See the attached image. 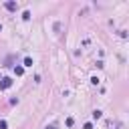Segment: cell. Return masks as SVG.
Wrapping results in <instances>:
<instances>
[{
    "instance_id": "3957f363",
    "label": "cell",
    "mask_w": 129,
    "mask_h": 129,
    "mask_svg": "<svg viewBox=\"0 0 129 129\" xmlns=\"http://www.w3.org/2000/svg\"><path fill=\"white\" fill-rule=\"evenodd\" d=\"M22 73H24V67H14V75L16 77H20Z\"/></svg>"
},
{
    "instance_id": "52a82bcc",
    "label": "cell",
    "mask_w": 129,
    "mask_h": 129,
    "mask_svg": "<svg viewBox=\"0 0 129 129\" xmlns=\"http://www.w3.org/2000/svg\"><path fill=\"white\" fill-rule=\"evenodd\" d=\"M6 127H8V123H6L4 119H0V129H6Z\"/></svg>"
},
{
    "instance_id": "30bf717a",
    "label": "cell",
    "mask_w": 129,
    "mask_h": 129,
    "mask_svg": "<svg viewBox=\"0 0 129 129\" xmlns=\"http://www.w3.org/2000/svg\"><path fill=\"white\" fill-rule=\"evenodd\" d=\"M46 129H56V127H54V125H48V127H46Z\"/></svg>"
},
{
    "instance_id": "8992f818",
    "label": "cell",
    "mask_w": 129,
    "mask_h": 129,
    "mask_svg": "<svg viewBox=\"0 0 129 129\" xmlns=\"http://www.w3.org/2000/svg\"><path fill=\"white\" fill-rule=\"evenodd\" d=\"M22 18H24V20H28V18H30V12H28V10H24V12H22Z\"/></svg>"
},
{
    "instance_id": "9c48e42d",
    "label": "cell",
    "mask_w": 129,
    "mask_h": 129,
    "mask_svg": "<svg viewBox=\"0 0 129 129\" xmlns=\"http://www.w3.org/2000/svg\"><path fill=\"white\" fill-rule=\"evenodd\" d=\"M83 129H93V125H91V123H85V127H83Z\"/></svg>"
},
{
    "instance_id": "ba28073f",
    "label": "cell",
    "mask_w": 129,
    "mask_h": 129,
    "mask_svg": "<svg viewBox=\"0 0 129 129\" xmlns=\"http://www.w3.org/2000/svg\"><path fill=\"white\" fill-rule=\"evenodd\" d=\"M73 123H75V121H73V117H69V119H67V127H73Z\"/></svg>"
},
{
    "instance_id": "6da1fadb",
    "label": "cell",
    "mask_w": 129,
    "mask_h": 129,
    "mask_svg": "<svg viewBox=\"0 0 129 129\" xmlns=\"http://www.w3.org/2000/svg\"><path fill=\"white\" fill-rule=\"evenodd\" d=\"M8 87H12V79L10 77H4L2 83H0V89H8Z\"/></svg>"
},
{
    "instance_id": "5b68a950",
    "label": "cell",
    "mask_w": 129,
    "mask_h": 129,
    "mask_svg": "<svg viewBox=\"0 0 129 129\" xmlns=\"http://www.w3.org/2000/svg\"><path fill=\"white\" fill-rule=\"evenodd\" d=\"M24 67H32V58H30V56L24 58Z\"/></svg>"
},
{
    "instance_id": "7a4b0ae2",
    "label": "cell",
    "mask_w": 129,
    "mask_h": 129,
    "mask_svg": "<svg viewBox=\"0 0 129 129\" xmlns=\"http://www.w3.org/2000/svg\"><path fill=\"white\" fill-rule=\"evenodd\" d=\"M4 6H6V10H16V8H18V4H16V2H6Z\"/></svg>"
},
{
    "instance_id": "8fae6325",
    "label": "cell",
    "mask_w": 129,
    "mask_h": 129,
    "mask_svg": "<svg viewBox=\"0 0 129 129\" xmlns=\"http://www.w3.org/2000/svg\"><path fill=\"white\" fill-rule=\"evenodd\" d=\"M0 30H2V26H0Z\"/></svg>"
},
{
    "instance_id": "277c9868",
    "label": "cell",
    "mask_w": 129,
    "mask_h": 129,
    "mask_svg": "<svg viewBox=\"0 0 129 129\" xmlns=\"http://www.w3.org/2000/svg\"><path fill=\"white\" fill-rule=\"evenodd\" d=\"M101 117H103V113H101L99 109H95V111H93V119H101Z\"/></svg>"
}]
</instances>
